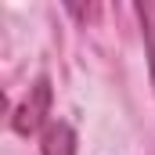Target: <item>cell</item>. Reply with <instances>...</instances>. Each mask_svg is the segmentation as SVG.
Listing matches in <instances>:
<instances>
[{
    "label": "cell",
    "mask_w": 155,
    "mask_h": 155,
    "mask_svg": "<svg viewBox=\"0 0 155 155\" xmlns=\"http://www.w3.org/2000/svg\"><path fill=\"white\" fill-rule=\"evenodd\" d=\"M51 112V79L40 76L33 87H29V94H25V101L18 105V112H15V130L18 134H36L40 126H43V119Z\"/></svg>",
    "instance_id": "cell-1"
},
{
    "label": "cell",
    "mask_w": 155,
    "mask_h": 155,
    "mask_svg": "<svg viewBox=\"0 0 155 155\" xmlns=\"http://www.w3.org/2000/svg\"><path fill=\"white\" fill-rule=\"evenodd\" d=\"M40 148H43V155H76V130L69 123L54 119V123H47Z\"/></svg>",
    "instance_id": "cell-2"
},
{
    "label": "cell",
    "mask_w": 155,
    "mask_h": 155,
    "mask_svg": "<svg viewBox=\"0 0 155 155\" xmlns=\"http://www.w3.org/2000/svg\"><path fill=\"white\" fill-rule=\"evenodd\" d=\"M144 29V47H148V69H152V87H155V4H137L134 7Z\"/></svg>",
    "instance_id": "cell-3"
}]
</instances>
